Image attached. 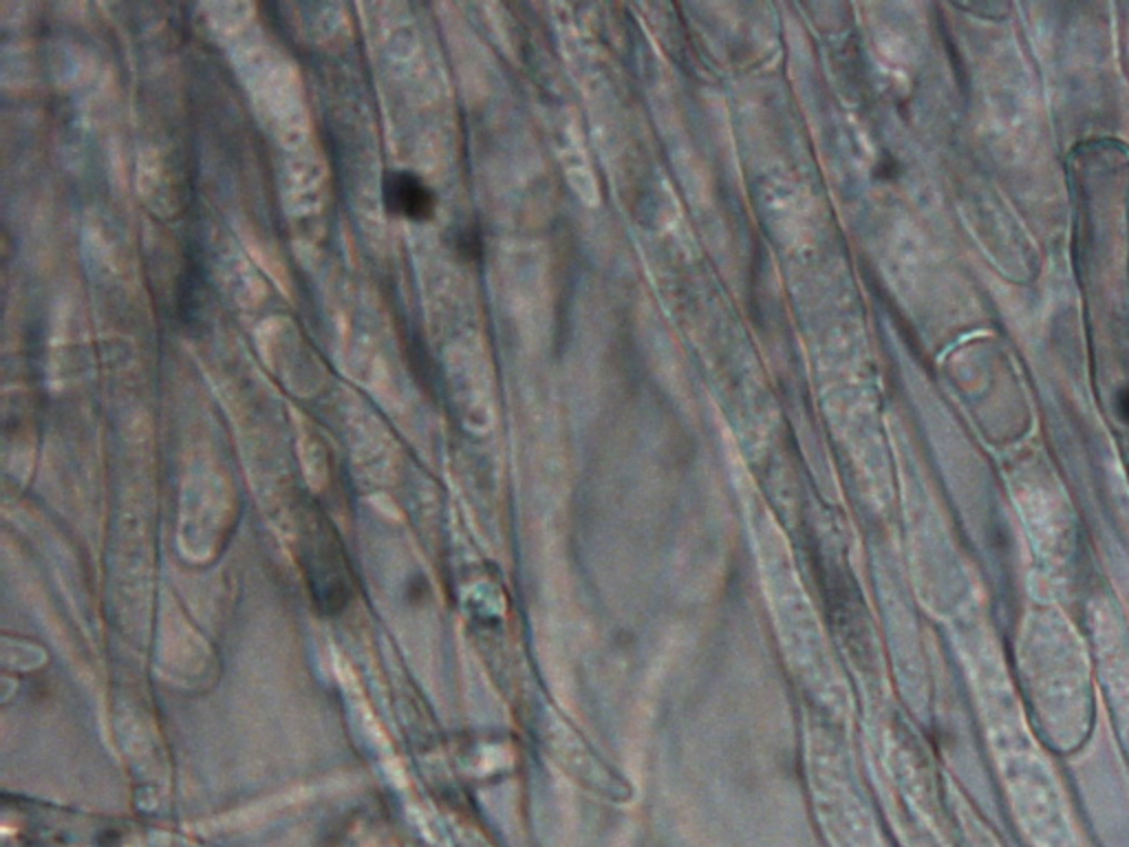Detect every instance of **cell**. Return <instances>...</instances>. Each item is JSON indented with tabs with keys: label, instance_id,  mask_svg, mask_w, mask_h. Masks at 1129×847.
Wrapping results in <instances>:
<instances>
[{
	"label": "cell",
	"instance_id": "6da1fadb",
	"mask_svg": "<svg viewBox=\"0 0 1129 847\" xmlns=\"http://www.w3.org/2000/svg\"><path fill=\"white\" fill-rule=\"evenodd\" d=\"M384 199L387 210L396 217L426 221L434 212V195L411 170L389 172L384 179Z\"/></svg>",
	"mask_w": 1129,
	"mask_h": 847
},
{
	"label": "cell",
	"instance_id": "7a4b0ae2",
	"mask_svg": "<svg viewBox=\"0 0 1129 847\" xmlns=\"http://www.w3.org/2000/svg\"><path fill=\"white\" fill-rule=\"evenodd\" d=\"M1119 411H1121L1123 420L1129 424V389H1126V391L1121 393V398H1119Z\"/></svg>",
	"mask_w": 1129,
	"mask_h": 847
}]
</instances>
